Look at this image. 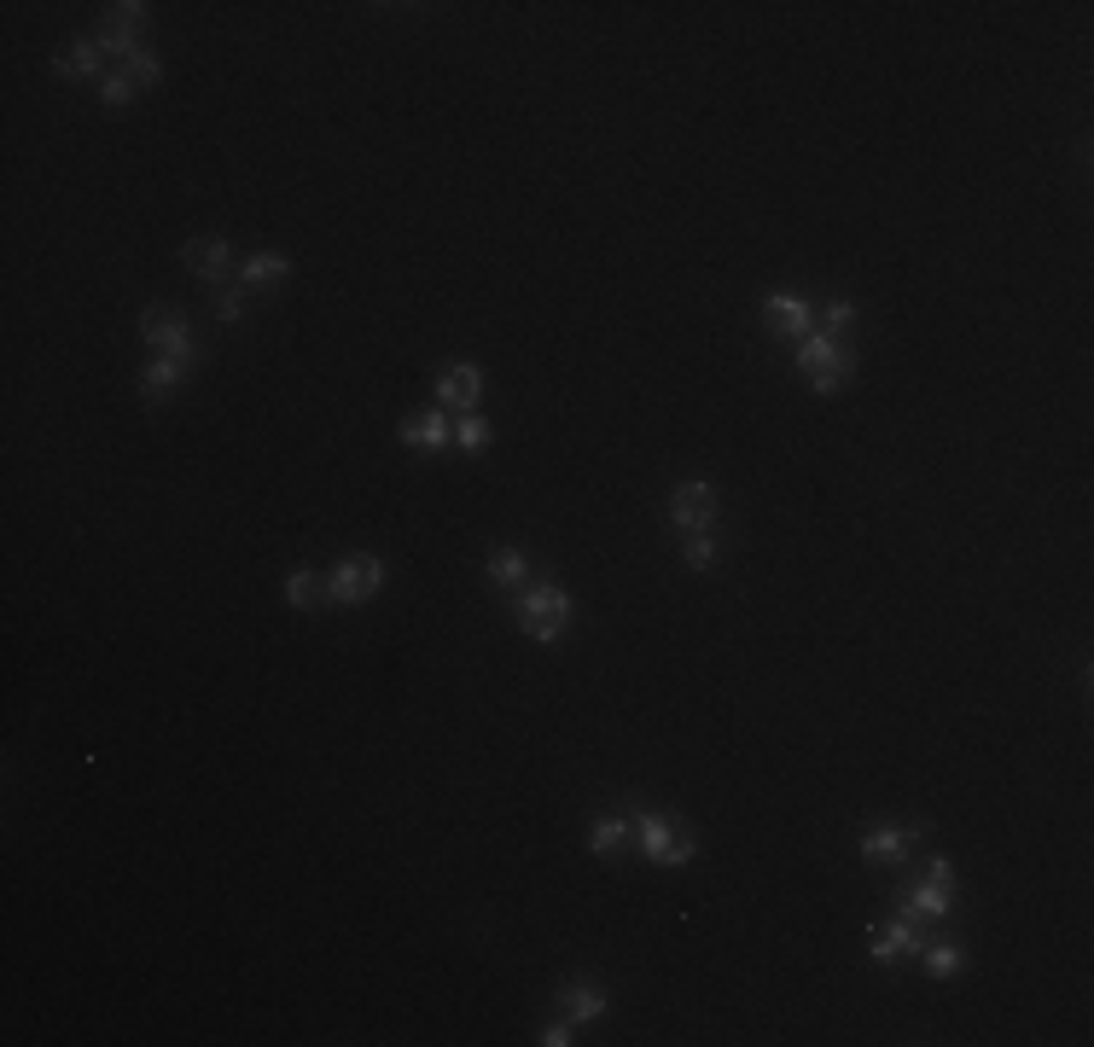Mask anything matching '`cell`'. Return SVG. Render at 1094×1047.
<instances>
[{"instance_id": "obj_2", "label": "cell", "mask_w": 1094, "mask_h": 1047, "mask_svg": "<svg viewBox=\"0 0 1094 1047\" xmlns=\"http://www.w3.org/2000/svg\"><path fill=\"white\" fill-rule=\"evenodd\" d=\"M565 623H571V594H565V588L541 582L518 600V629L530 634V641H559Z\"/></svg>"}, {"instance_id": "obj_6", "label": "cell", "mask_w": 1094, "mask_h": 1047, "mask_svg": "<svg viewBox=\"0 0 1094 1047\" xmlns=\"http://www.w3.org/2000/svg\"><path fill=\"white\" fill-rule=\"evenodd\" d=\"M920 948H926V937H920V920L915 914H902L897 908V920L891 925H879L874 937H868V954L885 966V961H920Z\"/></svg>"}, {"instance_id": "obj_8", "label": "cell", "mask_w": 1094, "mask_h": 1047, "mask_svg": "<svg viewBox=\"0 0 1094 1047\" xmlns=\"http://www.w3.org/2000/svg\"><path fill=\"white\" fill-rule=\"evenodd\" d=\"M187 373H193V344L187 350H164L152 361V367L141 373V396L146 402H164V396H175L180 384H187Z\"/></svg>"}, {"instance_id": "obj_22", "label": "cell", "mask_w": 1094, "mask_h": 1047, "mask_svg": "<svg viewBox=\"0 0 1094 1047\" xmlns=\"http://www.w3.org/2000/svg\"><path fill=\"white\" fill-rule=\"evenodd\" d=\"M489 419L484 414H454V448H466V454H477V448H489Z\"/></svg>"}, {"instance_id": "obj_12", "label": "cell", "mask_w": 1094, "mask_h": 1047, "mask_svg": "<svg viewBox=\"0 0 1094 1047\" xmlns=\"http://www.w3.org/2000/svg\"><path fill=\"white\" fill-rule=\"evenodd\" d=\"M180 257H187V268H193V274L198 280H210V286H221V274H227V262H234V250H227V239L221 234H198L187 250H180Z\"/></svg>"}, {"instance_id": "obj_11", "label": "cell", "mask_w": 1094, "mask_h": 1047, "mask_svg": "<svg viewBox=\"0 0 1094 1047\" xmlns=\"http://www.w3.org/2000/svg\"><path fill=\"white\" fill-rule=\"evenodd\" d=\"M763 314H768V326H774V332H786V338H809V332H815L809 303H804V298H792V291H768V298H763Z\"/></svg>"}, {"instance_id": "obj_25", "label": "cell", "mask_w": 1094, "mask_h": 1047, "mask_svg": "<svg viewBox=\"0 0 1094 1047\" xmlns=\"http://www.w3.org/2000/svg\"><path fill=\"white\" fill-rule=\"evenodd\" d=\"M681 553H688V564H693V571H711V564H716V541H711V530H693V536H681Z\"/></svg>"}, {"instance_id": "obj_19", "label": "cell", "mask_w": 1094, "mask_h": 1047, "mask_svg": "<svg viewBox=\"0 0 1094 1047\" xmlns=\"http://www.w3.org/2000/svg\"><path fill=\"white\" fill-rule=\"evenodd\" d=\"M59 76H94L100 71V41H71L59 59H53Z\"/></svg>"}, {"instance_id": "obj_10", "label": "cell", "mask_w": 1094, "mask_h": 1047, "mask_svg": "<svg viewBox=\"0 0 1094 1047\" xmlns=\"http://www.w3.org/2000/svg\"><path fill=\"white\" fill-rule=\"evenodd\" d=\"M477 396H484V373L477 367H443L437 373V407H454V414H472L477 407Z\"/></svg>"}, {"instance_id": "obj_20", "label": "cell", "mask_w": 1094, "mask_h": 1047, "mask_svg": "<svg viewBox=\"0 0 1094 1047\" xmlns=\"http://www.w3.org/2000/svg\"><path fill=\"white\" fill-rule=\"evenodd\" d=\"M524 577H530V559H524L518 548H495L489 553V582L495 588H518Z\"/></svg>"}, {"instance_id": "obj_15", "label": "cell", "mask_w": 1094, "mask_h": 1047, "mask_svg": "<svg viewBox=\"0 0 1094 1047\" xmlns=\"http://www.w3.org/2000/svg\"><path fill=\"white\" fill-rule=\"evenodd\" d=\"M100 48L105 53H117V59H128V53H141V24H134V18L123 12V7H111V18H105V24H100Z\"/></svg>"}, {"instance_id": "obj_16", "label": "cell", "mask_w": 1094, "mask_h": 1047, "mask_svg": "<svg viewBox=\"0 0 1094 1047\" xmlns=\"http://www.w3.org/2000/svg\"><path fill=\"white\" fill-rule=\"evenodd\" d=\"M949 908H954V891H943V884L926 879V884H915V891H908L902 914H915V920H943Z\"/></svg>"}, {"instance_id": "obj_1", "label": "cell", "mask_w": 1094, "mask_h": 1047, "mask_svg": "<svg viewBox=\"0 0 1094 1047\" xmlns=\"http://www.w3.org/2000/svg\"><path fill=\"white\" fill-rule=\"evenodd\" d=\"M797 367L809 373V391L833 396V391H845V379H850V367H856V355H850L845 344H838V338L809 332L804 344H797Z\"/></svg>"}, {"instance_id": "obj_5", "label": "cell", "mask_w": 1094, "mask_h": 1047, "mask_svg": "<svg viewBox=\"0 0 1094 1047\" xmlns=\"http://www.w3.org/2000/svg\"><path fill=\"white\" fill-rule=\"evenodd\" d=\"M716 512H722V495H716L711 484H675V489H670V524H675L681 536L711 530Z\"/></svg>"}, {"instance_id": "obj_28", "label": "cell", "mask_w": 1094, "mask_h": 1047, "mask_svg": "<svg viewBox=\"0 0 1094 1047\" xmlns=\"http://www.w3.org/2000/svg\"><path fill=\"white\" fill-rule=\"evenodd\" d=\"M239 314H245L239 291H221V298H216V321H221V326H239Z\"/></svg>"}, {"instance_id": "obj_23", "label": "cell", "mask_w": 1094, "mask_h": 1047, "mask_svg": "<svg viewBox=\"0 0 1094 1047\" xmlns=\"http://www.w3.org/2000/svg\"><path fill=\"white\" fill-rule=\"evenodd\" d=\"M920 961H926V972H931V977H954V972L967 966V954L954 948V943H926V948H920Z\"/></svg>"}, {"instance_id": "obj_4", "label": "cell", "mask_w": 1094, "mask_h": 1047, "mask_svg": "<svg viewBox=\"0 0 1094 1047\" xmlns=\"http://www.w3.org/2000/svg\"><path fill=\"white\" fill-rule=\"evenodd\" d=\"M634 844H641V856L658 861V868H688L693 861V838L675 832L664 815H634Z\"/></svg>"}, {"instance_id": "obj_18", "label": "cell", "mask_w": 1094, "mask_h": 1047, "mask_svg": "<svg viewBox=\"0 0 1094 1047\" xmlns=\"http://www.w3.org/2000/svg\"><path fill=\"white\" fill-rule=\"evenodd\" d=\"M291 274V262L286 257H274V250H262V257H250L245 268H239V280H245V291H262V286H280Z\"/></svg>"}, {"instance_id": "obj_24", "label": "cell", "mask_w": 1094, "mask_h": 1047, "mask_svg": "<svg viewBox=\"0 0 1094 1047\" xmlns=\"http://www.w3.org/2000/svg\"><path fill=\"white\" fill-rule=\"evenodd\" d=\"M123 76H128L134 87H152V82H164V64H157V53H146V48H141V53H128V59H123Z\"/></svg>"}, {"instance_id": "obj_7", "label": "cell", "mask_w": 1094, "mask_h": 1047, "mask_svg": "<svg viewBox=\"0 0 1094 1047\" xmlns=\"http://www.w3.org/2000/svg\"><path fill=\"white\" fill-rule=\"evenodd\" d=\"M402 448H420V454H437V448H454V419L448 407H425V414H407L396 425Z\"/></svg>"}, {"instance_id": "obj_17", "label": "cell", "mask_w": 1094, "mask_h": 1047, "mask_svg": "<svg viewBox=\"0 0 1094 1047\" xmlns=\"http://www.w3.org/2000/svg\"><path fill=\"white\" fill-rule=\"evenodd\" d=\"M629 838H634V821H629V815H606V821L588 827V850H595V856H618Z\"/></svg>"}, {"instance_id": "obj_27", "label": "cell", "mask_w": 1094, "mask_h": 1047, "mask_svg": "<svg viewBox=\"0 0 1094 1047\" xmlns=\"http://www.w3.org/2000/svg\"><path fill=\"white\" fill-rule=\"evenodd\" d=\"M856 321V303H845V298H838V303H827V314H820V332H827V338H838V332H845Z\"/></svg>"}, {"instance_id": "obj_21", "label": "cell", "mask_w": 1094, "mask_h": 1047, "mask_svg": "<svg viewBox=\"0 0 1094 1047\" xmlns=\"http://www.w3.org/2000/svg\"><path fill=\"white\" fill-rule=\"evenodd\" d=\"M286 600L298 605V611H314V605L327 600V582L314 577V571H291V577H286Z\"/></svg>"}, {"instance_id": "obj_3", "label": "cell", "mask_w": 1094, "mask_h": 1047, "mask_svg": "<svg viewBox=\"0 0 1094 1047\" xmlns=\"http://www.w3.org/2000/svg\"><path fill=\"white\" fill-rule=\"evenodd\" d=\"M379 582H384V564H379L373 553H350V559L332 564L327 600H332V605H361V600L379 594Z\"/></svg>"}, {"instance_id": "obj_14", "label": "cell", "mask_w": 1094, "mask_h": 1047, "mask_svg": "<svg viewBox=\"0 0 1094 1047\" xmlns=\"http://www.w3.org/2000/svg\"><path fill=\"white\" fill-rule=\"evenodd\" d=\"M920 844V832L915 827H902V832H868L861 838V861H879V868H897V861H908V850Z\"/></svg>"}, {"instance_id": "obj_13", "label": "cell", "mask_w": 1094, "mask_h": 1047, "mask_svg": "<svg viewBox=\"0 0 1094 1047\" xmlns=\"http://www.w3.org/2000/svg\"><path fill=\"white\" fill-rule=\"evenodd\" d=\"M559 1007L571 1013V1024H595L606 1013V989L595 984V977H565V984H559Z\"/></svg>"}, {"instance_id": "obj_26", "label": "cell", "mask_w": 1094, "mask_h": 1047, "mask_svg": "<svg viewBox=\"0 0 1094 1047\" xmlns=\"http://www.w3.org/2000/svg\"><path fill=\"white\" fill-rule=\"evenodd\" d=\"M128 100H134V82H128V76H123V71H117V76H105V82H100V105H105V111H123V105H128Z\"/></svg>"}, {"instance_id": "obj_29", "label": "cell", "mask_w": 1094, "mask_h": 1047, "mask_svg": "<svg viewBox=\"0 0 1094 1047\" xmlns=\"http://www.w3.org/2000/svg\"><path fill=\"white\" fill-rule=\"evenodd\" d=\"M536 1041H541V1047H565V1041H571V1024H547Z\"/></svg>"}, {"instance_id": "obj_30", "label": "cell", "mask_w": 1094, "mask_h": 1047, "mask_svg": "<svg viewBox=\"0 0 1094 1047\" xmlns=\"http://www.w3.org/2000/svg\"><path fill=\"white\" fill-rule=\"evenodd\" d=\"M931 884H943V891H954V868H949V861L938 856V861H931Z\"/></svg>"}, {"instance_id": "obj_9", "label": "cell", "mask_w": 1094, "mask_h": 1047, "mask_svg": "<svg viewBox=\"0 0 1094 1047\" xmlns=\"http://www.w3.org/2000/svg\"><path fill=\"white\" fill-rule=\"evenodd\" d=\"M141 338L152 350H187L193 344V332H187V314L180 309H169V303H152L146 314H141Z\"/></svg>"}]
</instances>
